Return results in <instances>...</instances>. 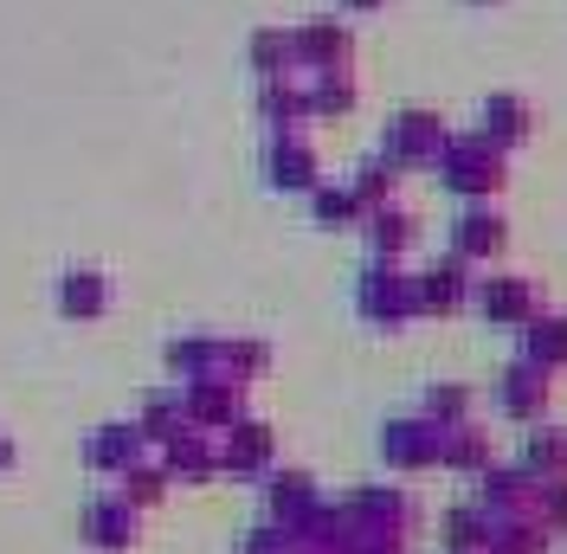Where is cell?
Here are the masks:
<instances>
[{"label":"cell","mask_w":567,"mask_h":554,"mask_svg":"<svg viewBox=\"0 0 567 554\" xmlns=\"http://www.w3.org/2000/svg\"><path fill=\"white\" fill-rule=\"evenodd\" d=\"M503 174H509V148H496L484 130L452 136L445 142V155H439V181L458 194L464 207H471V201H491L496 187H503Z\"/></svg>","instance_id":"6da1fadb"},{"label":"cell","mask_w":567,"mask_h":554,"mask_svg":"<svg viewBox=\"0 0 567 554\" xmlns=\"http://www.w3.org/2000/svg\"><path fill=\"white\" fill-rule=\"evenodd\" d=\"M548 407H555V375L516 355V361L496 375V413L509 419V425H542Z\"/></svg>","instance_id":"7a4b0ae2"},{"label":"cell","mask_w":567,"mask_h":554,"mask_svg":"<svg viewBox=\"0 0 567 554\" xmlns=\"http://www.w3.org/2000/svg\"><path fill=\"white\" fill-rule=\"evenodd\" d=\"M477 316L491 322V329H529L535 316H542V290H535L529 277H516V271H491V277H477Z\"/></svg>","instance_id":"3957f363"},{"label":"cell","mask_w":567,"mask_h":554,"mask_svg":"<svg viewBox=\"0 0 567 554\" xmlns=\"http://www.w3.org/2000/svg\"><path fill=\"white\" fill-rule=\"evenodd\" d=\"M452 252H458L471 271L491 265V258H503V252H509V219H503L491 201H471V207L458 213V226H452Z\"/></svg>","instance_id":"277c9868"},{"label":"cell","mask_w":567,"mask_h":554,"mask_svg":"<svg viewBox=\"0 0 567 554\" xmlns=\"http://www.w3.org/2000/svg\"><path fill=\"white\" fill-rule=\"evenodd\" d=\"M413 284H420V310L425 316H458V310H471V297H477V277H471V265H464L458 252L439 258V265H425Z\"/></svg>","instance_id":"5b68a950"},{"label":"cell","mask_w":567,"mask_h":554,"mask_svg":"<svg viewBox=\"0 0 567 554\" xmlns=\"http://www.w3.org/2000/svg\"><path fill=\"white\" fill-rule=\"evenodd\" d=\"M388 464H400V471H432L439 464V445H445V425L432 413H406L388 425Z\"/></svg>","instance_id":"8992f818"},{"label":"cell","mask_w":567,"mask_h":554,"mask_svg":"<svg viewBox=\"0 0 567 554\" xmlns=\"http://www.w3.org/2000/svg\"><path fill=\"white\" fill-rule=\"evenodd\" d=\"M445 123L439 116H400L388 136V168H439L445 155Z\"/></svg>","instance_id":"52a82bcc"},{"label":"cell","mask_w":567,"mask_h":554,"mask_svg":"<svg viewBox=\"0 0 567 554\" xmlns=\"http://www.w3.org/2000/svg\"><path fill=\"white\" fill-rule=\"evenodd\" d=\"M439 471H458V478H484V471H496V445L491 432L477 425V419H458V425H445V445H439Z\"/></svg>","instance_id":"ba28073f"},{"label":"cell","mask_w":567,"mask_h":554,"mask_svg":"<svg viewBox=\"0 0 567 554\" xmlns=\"http://www.w3.org/2000/svg\"><path fill=\"white\" fill-rule=\"evenodd\" d=\"M361 304H374L381 322H406V316H420V284L400 271L393 258L374 265V284H361Z\"/></svg>","instance_id":"9c48e42d"},{"label":"cell","mask_w":567,"mask_h":554,"mask_svg":"<svg viewBox=\"0 0 567 554\" xmlns=\"http://www.w3.org/2000/svg\"><path fill=\"white\" fill-rule=\"evenodd\" d=\"M516 464H523L529 478H542V484L567 478V432L555 425V419H542V425H523V451H516Z\"/></svg>","instance_id":"30bf717a"},{"label":"cell","mask_w":567,"mask_h":554,"mask_svg":"<svg viewBox=\"0 0 567 554\" xmlns=\"http://www.w3.org/2000/svg\"><path fill=\"white\" fill-rule=\"evenodd\" d=\"M516 342H523V361L548 368V375H561V368H567V316L542 310V316L529 322V329L516 336Z\"/></svg>","instance_id":"8fae6325"},{"label":"cell","mask_w":567,"mask_h":554,"mask_svg":"<svg viewBox=\"0 0 567 554\" xmlns=\"http://www.w3.org/2000/svg\"><path fill=\"white\" fill-rule=\"evenodd\" d=\"M477 130H484L496 148H523V142H529V104H523L516 91H503V98L484 104V123H477Z\"/></svg>","instance_id":"7c38bea8"},{"label":"cell","mask_w":567,"mask_h":554,"mask_svg":"<svg viewBox=\"0 0 567 554\" xmlns=\"http://www.w3.org/2000/svg\"><path fill=\"white\" fill-rule=\"evenodd\" d=\"M368 226H374V252H381V258H400V252L413 245V233H420L413 213H400V207H374L368 213Z\"/></svg>","instance_id":"4fadbf2b"},{"label":"cell","mask_w":567,"mask_h":554,"mask_svg":"<svg viewBox=\"0 0 567 554\" xmlns=\"http://www.w3.org/2000/svg\"><path fill=\"white\" fill-rule=\"evenodd\" d=\"M420 413H432L439 425H458V419H471V387H432L420 400Z\"/></svg>","instance_id":"5bb4252c"},{"label":"cell","mask_w":567,"mask_h":554,"mask_svg":"<svg viewBox=\"0 0 567 554\" xmlns=\"http://www.w3.org/2000/svg\"><path fill=\"white\" fill-rule=\"evenodd\" d=\"M535 516H542V529H548L555 542H567V478L542 484V503H535Z\"/></svg>","instance_id":"9a60e30c"},{"label":"cell","mask_w":567,"mask_h":554,"mask_svg":"<svg viewBox=\"0 0 567 554\" xmlns=\"http://www.w3.org/2000/svg\"><path fill=\"white\" fill-rule=\"evenodd\" d=\"M477 7H496V0H477Z\"/></svg>","instance_id":"2e32d148"}]
</instances>
